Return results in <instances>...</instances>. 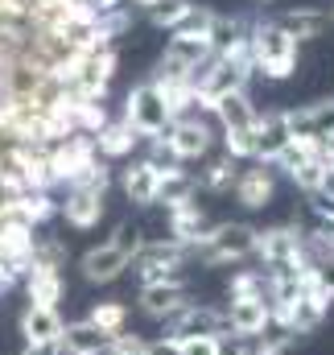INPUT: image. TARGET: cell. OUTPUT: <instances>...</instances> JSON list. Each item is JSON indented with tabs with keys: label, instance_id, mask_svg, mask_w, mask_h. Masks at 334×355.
<instances>
[{
	"label": "cell",
	"instance_id": "1",
	"mask_svg": "<svg viewBox=\"0 0 334 355\" xmlns=\"http://www.w3.org/2000/svg\"><path fill=\"white\" fill-rule=\"evenodd\" d=\"M141 244L145 240H141V232L132 223H116V232L103 244L87 248L83 257H79V277H83L87 285H112V281H120L132 268V257L141 252Z\"/></svg>",
	"mask_w": 334,
	"mask_h": 355
},
{
	"label": "cell",
	"instance_id": "2",
	"mask_svg": "<svg viewBox=\"0 0 334 355\" xmlns=\"http://www.w3.org/2000/svg\"><path fill=\"white\" fill-rule=\"evenodd\" d=\"M256 252V227L244 219H227V223H211L194 244H190V261L206 268L240 265Z\"/></svg>",
	"mask_w": 334,
	"mask_h": 355
},
{
	"label": "cell",
	"instance_id": "3",
	"mask_svg": "<svg viewBox=\"0 0 334 355\" xmlns=\"http://www.w3.org/2000/svg\"><path fill=\"white\" fill-rule=\"evenodd\" d=\"M248 46H252V71L256 75L276 79V83L297 75V42L276 21H252Z\"/></svg>",
	"mask_w": 334,
	"mask_h": 355
},
{
	"label": "cell",
	"instance_id": "4",
	"mask_svg": "<svg viewBox=\"0 0 334 355\" xmlns=\"http://www.w3.org/2000/svg\"><path fill=\"white\" fill-rule=\"evenodd\" d=\"M141 141H161L169 132V124H173V112H169L166 95L153 87V83H137V87L124 95V116H120Z\"/></svg>",
	"mask_w": 334,
	"mask_h": 355
},
{
	"label": "cell",
	"instance_id": "5",
	"mask_svg": "<svg viewBox=\"0 0 334 355\" xmlns=\"http://www.w3.org/2000/svg\"><path fill=\"white\" fill-rule=\"evenodd\" d=\"M190 265V248L177 240H145L141 252L132 257V272L141 285H161V281H182V268Z\"/></svg>",
	"mask_w": 334,
	"mask_h": 355
},
{
	"label": "cell",
	"instance_id": "6",
	"mask_svg": "<svg viewBox=\"0 0 334 355\" xmlns=\"http://www.w3.org/2000/svg\"><path fill=\"white\" fill-rule=\"evenodd\" d=\"M161 141H166L169 157H173L177 166H186V162H202V157L211 153V145H215V128H211L206 116L190 112V116H177V120L169 124V132L161 137Z\"/></svg>",
	"mask_w": 334,
	"mask_h": 355
},
{
	"label": "cell",
	"instance_id": "7",
	"mask_svg": "<svg viewBox=\"0 0 334 355\" xmlns=\"http://www.w3.org/2000/svg\"><path fill=\"white\" fill-rule=\"evenodd\" d=\"M46 153H50V174H54V186H75V182H79L95 162H99V153H95V137H87V132H75V137H67V141L50 145Z\"/></svg>",
	"mask_w": 334,
	"mask_h": 355
},
{
	"label": "cell",
	"instance_id": "8",
	"mask_svg": "<svg viewBox=\"0 0 334 355\" xmlns=\"http://www.w3.org/2000/svg\"><path fill=\"white\" fill-rule=\"evenodd\" d=\"M223 318H227V335L244 339V343H256V339H264L272 331V306H268V297H227Z\"/></svg>",
	"mask_w": 334,
	"mask_h": 355
},
{
	"label": "cell",
	"instance_id": "9",
	"mask_svg": "<svg viewBox=\"0 0 334 355\" xmlns=\"http://www.w3.org/2000/svg\"><path fill=\"white\" fill-rule=\"evenodd\" d=\"M67 322L58 310H46V306H25L21 318H17V335L25 347L33 352H58V339H62Z\"/></svg>",
	"mask_w": 334,
	"mask_h": 355
},
{
	"label": "cell",
	"instance_id": "10",
	"mask_svg": "<svg viewBox=\"0 0 334 355\" xmlns=\"http://www.w3.org/2000/svg\"><path fill=\"white\" fill-rule=\"evenodd\" d=\"M166 335L169 339H194V335H227V318L219 306H202L190 302L182 306L173 318H166Z\"/></svg>",
	"mask_w": 334,
	"mask_h": 355
},
{
	"label": "cell",
	"instance_id": "11",
	"mask_svg": "<svg viewBox=\"0 0 334 355\" xmlns=\"http://www.w3.org/2000/svg\"><path fill=\"white\" fill-rule=\"evenodd\" d=\"M161 178H166V166H157L153 157H137L120 170V190L128 194V202L137 207H157L161 198Z\"/></svg>",
	"mask_w": 334,
	"mask_h": 355
},
{
	"label": "cell",
	"instance_id": "12",
	"mask_svg": "<svg viewBox=\"0 0 334 355\" xmlns=\"http://www.w3.org/2000/svg\"><path fill=\"white\" fill-rule=\"evenodd\" d=\"M33 257H37V236H33V227H29L25 219H17V215H4V219H0V261H8V265L21 272V281H25Z\"/></svg>",
	"mask_w": 334,
	"mask_h": 355
},
{
	"label": "cell",
	"instance_id": "13",
	"mask_svg": "<svg viewBox=\"0 0 334 355\" xmlns=\"http://www.w3.org/2000/svg\"><path fill=\"white\" fill-rule=\"evenodd\" d=\"M107 194H99V190H79V186H71L67 190V198L58 202V215L67 219V227H75V232H95L99 223H103V215H107V202H103Z\"/></svg>",
	"mask_w": 334,
	"mask_h": 355
},
{
	"label": "cell",
	"instance_id": "14",
	"mask_svg": "<svg viewBox=\"0 0 334 355\" xmlns=\"http://www.w3.org/2000/svg\"><path fill=\"white\" fill-rule=\"evenodd\" d=\"M141 314L153 318V322H166L173 318L182 306H190V289L186 281H161V285H141Z\"/></svg>",
	"mask_w": 334,
	"mask_h": 355
},
{
	"label": "cell",
	"instance_id": "15",
	"mask_svg": "<svg viewBox=\"0 0 334 355\" xmlns=\"http://www.w3.org/2000/svg\"><path fill=\"white\" fill-rule=\"evenodd\" d=\"M231 194H236V202H240L244 211H264V207L272 202V194H276V174H272V166L256 162L248 170H240Z\"/></svg>",
	"mask_w": 334,
	"mask_h": 355
},
{
	"label": "cell",
	"instance_id": "16",
	"mask_svg": "<svg viewBox=\"0 0 334 355\" xmlns=\"http://www.w3.org/2000/svg\"><path fill=\"white\" fill-rule=\"evenodd\" d=\"M62 293H67L62 268L37 265V261L29 265V272H25V297H29V306H46V310H58Z\"/></svg>",
	"mask_w": 334,
	"mask_h": 355
},
{
	"label": "cell",
	"instance_id": "17",
	"mask_svg": "<svg viewBox=\"0 0 334 355\" xmlns=\"http://www.w3.org/2000/svg\"><path fill=\"white\" fill-rule=\"evenodd\" d=\"M285 120H289V132L326 137V132H334V95L331 99H314V103H306V107H289Z\"/></svg>",
	"mask_w": 334,
	"mask_h": 355
},
{
	"label": "cell",
	"instance_id": "18",
	"mask_svg": "<svg viewBox=\"0 0 334 355\" xmlns=\"http://www.w3.org/2000/svg\"><path fill=\"white\" fill-rule=\"evenodd\" d=\"M289 120H285V112H264L260 120H256V162H264V166H272L276 162V153L289 145Z\"/></svg>",
	"mask_w": 334,
	"mask_h": 355
},
{
	"label": "cell",
	"instance_id": "19",
	"mask_svg": "<svg viewBox=\"0 0 334 355\" xmlns=\"http://www.w3.org/2000/svg\"><path fill=\"white\" fill-rule=\"evenodd\" d=\"M137 145H141V137H137L124 120H107V124L95 132V153H99V162H128V157L137 153Z\"/></svg>",
	"mask_w": 334,
	"mask_h": 355
},
{
	"label": "cell",
	"instance_id": "20",
	"mask_svg": "<svg viewBox=\"0 0 334 355\" xmlns=\"http://www.w3.org/2000/svg\"><path fill=\"white\" fill-rule=\"evenodd\" d=\"M166 227H169V240H177V244H194L211 223H206V211L198 207V198H190V202H177V207H169L166 211Z\"/></svg>",
	"mask_w": 334,
	"mask_h": 355
},
{
	"label": "cell",
	"instance_id": "21",
	"mask_svg": "<svg viewBox=\"0 0 334 355\" xmlns=\"http://www.w3.org/2000/svg\"><path fill=\"white\" fill-rule=\"evenodd\" d=\"M276 25L301 46V42H314V37H322L326 33V25H331V12H322V8H285L281 17H276Z\"/></svg>",
	"mask_w": 334,
	"mask_h": 355
},
{
	"label": "cell",
	"instance_id": "22",
	"mask_svg": "<svg viewBox=\"0 0 334 355\" xmlns=\"http://www.w3.org/2000/svg\"><path fill=\"white\" fill-rule=\"evenodd\" d=\"M211 116H215L223 128H256V120H260V112H256V103H252L248 91H231V95L215 99V103H211Z\"/></svg>",
	"mask_w": 334,
	"mask_h": 355
},
{
	"label": "cell",
	"instance_id": "23",
	"mask_svg": "<svg viewBox=\"0 0 334 355\" xmlns=\"http://www.w3.org/2000/svg\"><path fill=\"white\" fill-rule=\"evenodd\" d=\"M103 347H107V335H99L87 318L67 322V331L58 339V355H103Z\"/></svg>",
	"mask_w": 334,
	"mask_h": 355
},
{
	"label": "cell",
	"instance_id": "24",
	"mask_svg": "<svg viewBox=\"0 0 334 355\" xmlns=\"http://www.w3.org/2000/svg\"><path fill=\"white\" fill-rule=\"evenodd\" d=\"M236 178H240V162L236 157H215V162H206L198 178H194V186L198 190H206V194H227V190H236Z\"/></svg>",
	"mask_w": 334,
	"mask_h": 355
},
{
	"label": "cell",
	"instance_id": "25",
	"mask_svg": "<svg viewBox=\"0 0 334 355\" xmlns=\"http://www.w3.org/2000/svg\"><path fill=\"white\" fill-rule=\"evenodd\" d=\"M8 215H17V219H25L29 227H37V223H46V219L58 215V202L50 198V190H25V194L8 207Z\"/></svg>",
	"mask_w": 334,
	"mask_h": 355
},
{
	"label": "cell",
	"instance_id": "26",
	"mask_svg": "<svg viewBox=\"0 0 334 355\" xmlns=\"http://www.w3.org/2000/svg\"><path fill=\"white\" fill-rule=\"evenodd\" d=\"M87 322L99 331V335H120V331H128V306L124 302H116V297H107V302H91V310H87Z\"/></svg>",
	"mask_w": 334,
	"mask_h": 355
},
{
	"label": "cell",
	"instance_id": "27",
	"mask_svg": "<svg viewBox=\"0 0 334 355\" xmlns=\"http://www.w3.org/2000/svg\"><path fill=\"white\" fill-rule=\"evenodd\" d=\"M248 33H252V21L215 12V21H211V50L219 54V50H227V46H236V42H248Z\"/></svg>",
	"mask_w": 334,
	"mask_h": 355
},
{
	"label": "cell",
	"instance_id": "28",
	"mask_svg": "<svg viewBox=\"0 0 334 355\" xmlns=\"http://www.w3.org/2000/svg\"><path fill=\"white\" fill-rule=\"evenodd\" d=\"M194 12V0H157L153 8H149V21L157 25V29H182L186 25V17Z\"/></svg>",
	"mask_w": 334,
	"mask_h": 355
},
{
	"label": "cell",
	"instance_id": "29",
	"mask_svg": "<svg viewBox=\"0 0 334 355\" xmlns=\"http://www.w3.org/2000/svg\"><path fill=\"white\" fill-rule=\"evenodd\" d=\"M322 174H326V162H322V157H310V162H293V166L285 170V178H289L297 190H306L310 198L318 194V186H322Z\"/></svg>",
	"mask_w": 334,
	"mask_h": 355
},
{
	"label": "cell",
	"instance_id": "30",
	"mask_svg": "<svg viewBox=\"0 0 334 355\" xmlns=\"http://www.w3.org/2000/svg\"><path fill=\"white\" fill-rule=\"evenodd\" d=\"M223 149L236 162H256V128H223Z\"/></svg>",
	"mask_w": 334,
	"mask_h": 355
},
{
	"label": "cell",
	"instance_id": "31",
	"mask_svg": "<svg viewBox=\"0 0 334 355\" xmlns=\"http://www.w3.org/2000/svg\"><path fill=\"white\" fill-rule=\"evenodd\" d=\"M227 297H264V268H240V272H231Z\"/></svg>",
	"mask_w": 334,
	"mask_h": 355
},
{
	"label": "cell",
	"instance_id": "32",
	"mask_svg": "<svg viewBox=\"0 0 334 355\" xmlns=\"http://www.w3.org/2000/svg\"><path fill=\"white\" fill-rule=\"evenodd\" d=\"M177 355H223V335H194V339H177Z\"/></svg>",
	"mask_w": 334,
	"mask_h": 355
},
{
	"label": "cell",
	"instance_id": "33",
	"mask_svg": "<svg viewBox=\"0 0 334 355\" xmlns=\"http://www.w3.org/2000/svg\"><path fill=\"white\" fill-rule=\"evenodd\" d=\"M145 352H149V339L128 335V331L112 335V339H107V347H103V355H145Z\"/></svg>",
	"mask_w": 334,
	"mask_h": 355
},
{
	"label": "cell",
	"instance_id": "34",
	"mask_svg": "<svg viewBox=\"0 0 334 355\" xmlns=\"http://www.w3.org/2000/svg\"><path fill=\"white\" fill-rule=\"evenodd\" d=\"M318 277H322V289L331 293V302H334V257L331 261H318Z\"/></svg>",
	"mask_w": 334,
	"mask_h": 355
},
{
	"label": "cell",
	"instance_id": "35",
	"mask_svg": "<svg viewBox=\"0 0 334 355\" xmlns=\"http://www.w3.org/2000/svg\"><path fill=\"white\" fill-rule=\"evenodd\" d=\"M17 281H21V272L8 265V261H0V293H8V289H12Z\"/></svg>",
	"mask_w": 334,
	"mask_h": 355
},
{
	"label": "cell",
	"instance_id": "36",
	"mask_svg": "<svg viewBox=\"0 0 334 355\" xmlns=\"http://www.w3.org/2000/svg\"><path fill=\"white\" fill-rule=\"evenodd\" d=\"M223 355H252V343H244V339H227V335H223Z\"/></svg>",
	"mask_w": 334,
	"mask_h": 355
},
{
	"label": "cell",
	"instance_id": "37",
	"mask_svg": "<svg viewBox=\"0 0 334 355\" xmlns=\"http://www.w3.org/2000/svg\"><path fill=\"white\" fill-rule=\"evenodd\" d=\"M124 4H128V8H145V12H149V8H153L157 0H124Z\"/></svg>",
	"mask_w": 334,
	"mask_h": 355
},
{
	"label": "cell",
	"instance_id": "38",
	"mask_svg": "<svg viewBox=\"0 0 334 355\" xmlns=\"http://www.w3.org/2000/svg\"><path fill=\"white\" fill-rule=\"evenodd\" d=\"M256 4H268V0H256Z\"/></svg>",
	"mask_w": 334,
	"mask_h": 355
},
{
	"label": "cell",
	"instance_id": "39",
	"mask_svg": "<svg viewBox=\"0 0 334 355\" xmlns=\"http://www.w3.org/2000/svg\"><path fill=\"white\" fill-rule=\"evenodd\" d=\"M331 21H334V12H331Z\"/></svg>",
	"mask_w": 334,
	"mask_h": 355
}]
</instances>
